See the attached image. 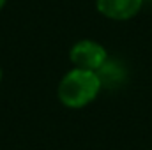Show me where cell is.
<instances>
[{
  "label": "cell",
  "mask_w": 152,
  "mask_h": 150,
  "mask_svg": "<svg viewBox=\"0 0 152 150\" xmlns=\"http://www.w3.org/2000/svg\"><path fill=\"white\" fill-rule=\"evenodd\" d=\"M5 2H7V0H0V9H2V7L5 5Z\"/></svg>",
  "instance_id": "5b68a950"
},
{
  "label": "cell",
  "mask_w": 152,
  "mask_h": 150,
  "mask_svg": "<svg viewBox=\"0 0 152 150\" xmlns=\"http://www.w3.org/2000/svg\"><path fill=\"white\" fill-rule=\"evenodd\" d=\"M69 58L75 67L80 69H88V71H99L101 66L108 60L106 50L90 39L78 41L69 51Z\"/></svg>",
  "instance_id": "7a4b0ae2"
},
{
  "label": "cell",
  "mask_w": 152,
  "mask_h": 150,
  "mask_svg": "<svg viewBox=\"0 0 152 150\" xmlns=\"http://www.w3.org/2000/svg\"><path fill=\"white\" fill-rule=\"evenodd\" d=\"M0 79H2V69H0Z\"/></svg>",
  "instance_id": "8992f818"
},
{
  "label": "cell",
  "mask_w": 152,
  "mask_h": 150,
  "mask_svg": "<svg viewBox=\"0 0 152 150\" xmlns=\"http://www.w3.org/2000/svg\"><path fill=\"white\" fill-rule=\"evenodd\" d=\"M96 5L104 18L115 21H126L140 12L143 0H97Z\"/></svg>",
  "instance_id": "3957f363"
},
{
  "label": "cell",
  "mask_w": 152,
  "mask_h": 150,
  "mask_svg": "<svg viewBox=\"0 0 152 150\" xmlns=\"http://www.w3.org/2000/svg\"><path fill=\"white\" fill-rule=\"evenodd\" d=\"M101 87V79L96 71L75 67L60 79L57 95L64 106L78 110L90 104L97 97Z\"/></svg>",
  "instance_id": "6da1fadb"
},
{
  "label": "cell",
  "mask_w": 152,
  "mask_h": 150,
  "mask_svg": "<svg viewBox=\"0 0 152 150\" xmlns=\"http://www.w3.org/2000/svg\"><path fill=\"white\" fill-rule=\"evenodd\" d=\"M99 79H101V85H106V87H115V85H120L122 79L126 78V71L120 67L118 62L113 60H106L99 71H96Z\"/></svg>",
  "instance_id": "277c9868"
}]
</instances>
